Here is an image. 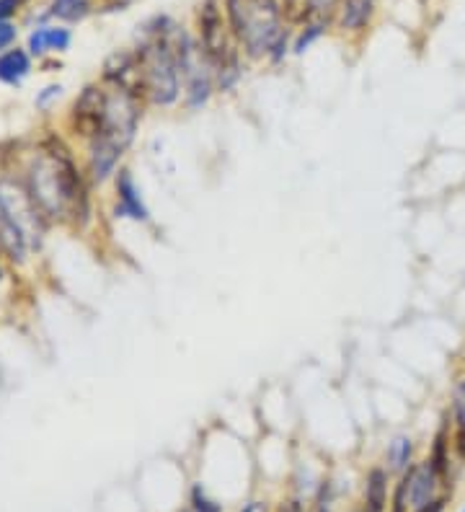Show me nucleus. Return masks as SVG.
Listing matches in <instances>:
<instances>
[{
  "label": "nucleus",
  "instance_id": "obj_1",
  "mask_svg": "<svg viewBox=\"0 0 465 512\" xmlns=\"http://www.w3.org/2000/svg\"><path fill=\"white\" fill-rule=\"evenodd\" d=\"M26 189L31 200L37 202L44 218L65 220L86 215L88 197L83 176L75 169L73 158L57 145V148L42 150L29 166L26 174Z\"/></svg>",
  "mask_w": 465,
  "mask_h": 512
},
{
  "label": "nucleus",
  "instance_id": "obj_2",
  "mask_svg": "<svg viewBox=\"0 0 465 512\" xmlns=\"http://www.w3.org/2000/svg\"><path fill=\"white\" fill-rule=\"evenodd\" d=\"M225 19L251 60L269 57L277 39L287 32L285 19L272 0H225Z\"/></svg>",
  "mask_w": 465,
  "mask_h": 512
},
{
  "label": "nucleus",
  "instance_id": "obj_3",
  "mask_svg": "<svg viewBox=\"0 0 465 512\" xmlns=\"http://www.w3.org/2000/svg\"><path fill=\"white\" fill-rule=\"evenodd\" d=\"M174 32L166 34V37L143 39L135 50L137 57H140V65H143L145 96H148L153 107L161 109L176 107L181 99V91H184V78H181L174 47H171Z\"/></svg>",
  "mask_w": 465,
  "mask_h": 512
},
{
  "label": "nucleus",
  "instance_id": "obj_4",
  "mask_svg": "<svg viewBox=\"0 0 465 512\" xmlns=\"http://www.w3.org/2000/svg\"><path fill=\"white\" fill-rule=\"evenodd\" d=\"M197 29H199V50L207 57L212 70L223 63L233 60L238 52V44L233 32H230L228 19L223 16V8L217 0H205L197 11Z\"/></svg>",
  "mask_w": 465,
  "mask_h": 512
},
{
  "label": "nucleus",
  "instance_id": "obj_5",
  "mask_svg": "<svg viewBox=\"0 0 465 512\" xmlns=\"http://www.w3.org/2000/svg\"><path fill=\"white\" fill-rule=\"evenodd\" d=\"M215 73L207 57L202 55L192 68L184 73V107L189 112H202L215 94Z\"/></svg>",
  "mask_w": 465,
  "mask_h": 512
},
{
  "label": "nucleus",
  "instance_id": "obj_6",
  "mask_svg": "<svg viewBox=\"0 0 465 512\" xmlns=\"http://www.w3.org/2000/svg\"><path fill=\"white\" fill-rule=\"evenodd\" d=\"M114 187H117V207H114V215L117 218L135 220V223H148L150 210L145 205L140 189H137L132 171L119 169L117 176H114Z\"/></svg>",
  "mask_w": 465,
  "mask_h": 512
},
{
  "label": "nucleus",
  "instance_id": "obj_7",
  "mask_svg": "<svg viewBox=\"0 0 465 512\" xmlns=\"http://www.w3.org/2000/svg\"><path fill=\"white\" fill-rule=\"evenodd\" d=\"M124 156V148L114 140L106 138H91L88 140V166H91L93 182H109L112 176H117L119 161Z\"/></svg>",
  "mask_w": 465,
  "mask_h": 512
},
{
  "label": "nucleus",
  "instance_id": "obj_8",
  "mask_svg": "<svg viewBox=\"0 0 465 512\" xmlns=\"http://www.w3.org/2000/svg\"><path fill=\"white\" fill-rule=\"evenodd\" d=\"M440 474L432 469V463L422 461V463H414L409 469V494H411V510L416 507L427 505L429 500L437 497L440 492Z\"/></svg>",
  "mask_w": 465,
  "mask_h": 512
},
{
  "label": "nucleus",
  "instance_id": "obj_9",
  "mask_svg": "<svg viewBox=\"0 0 465 512\" xmlns=\"http://www.w3.org/2000/svg\"><path fill=\"white\" fill-rule=\"evenodd\" d=\"M388 481L391 471L383 466H372L365 476V492H362V512H385L388 510Z\"/></svg>",
  "mask_w": 465,
  "mask_h": 512
},
{
  "label": "nucleus",
  "instance_id": "obj_10",
  "mask_svg": "<svg viewBox=\"0 0 465 512\" xmlns=\"http://www.w3.org/2000/svg\"><path fill=\"white\" fill-rule=\"evenodd\" d=\"M375 0H341L336 8V26L341 32H362L372 21Z\"/></svg>",
  "mask_w": 465,
  "mask_h": 512
},
{
  "label": "nucleus",
  "instance_id": "obj_11",
  "mask_svg": "<svg viewBox=\"0 0 465 512\" xmlns=\"http://www.w3.org/2000/svg\"><path fill=\"white\" fill-rule=\"evenodd\" d=\"M70 32L60 26H42L29 37L31 55H44V52H62L70 47Z\"/></svg>",
  "mask_w": 465,
  "mask_h": 512
},
{
  "label": "nucleus",
  "instance_id": "obj_12",
  "mask_svg": "<svg viewBox=\"0 0 465 512\" xmlns=\"http://www.w3.org/2000/svg\"><path fill=\"white\" fill-rule=\"evenodd\" d=\"M414 466V440L409 435H396L385 448V469L401 476Z\"/></svg>",
  "mask_w": 465,
  "mask_h": 512
},
{
  "label": "nucleus",
  "instance_id": "obj_13",
  "mask_svg": "<svg viewBox=\"0 0 465 512\" xmlns=\"http://www.w3.org/2000/svg\"><path fill=\"white\" fill-rule=\"evenodd\" d=\"M29 70V55H26L24 50H19V47L0 55V81L8 83V86H19L26 75H29Z\"/></svg>",
  "mask_w": 465,
  "mask_h": 512
},
{
  "label": "nucleus",
  "instance_id": "obj_14",
  "mask_svg": "<svg viewBox=\"0 0 465 512\" xmlns=\"http://www.w3.org/2000/svg\"><path fill=\"white\" fill-rule=\"evenodd\" d=\"M215 73V88L220 94H230V91H236L238 83L243 81V60L241 55H236L233 60L223 63L220 68L212 70Z\"/></svg>",
  "mask_w": 465,
  "mask_h": 512
},
{
  "label": "nucleus",
  "instance_id": "obj_15",
  "mask_svg": "<svg viewBox=\"0 0 465 512\" xmlns=\"http://www.w3.org/2000/svg\"><path fill=\"white\" fill-rule=\"evenodd\" d=\"M326 26H329V19H316V21H308V24L303 26V32L295 37V42H292V55H305V52L310 50V44L318 42V39L326 34Z\"/></svg>",
  "mask_w": 465,
  "mask_h": 512
},
{
  "label": "nucleus",
  "instance_id": "obj_16",
  "mask_svg": "<svg viewBox=\"0 0 465 512\" xmlns=\"http://www.w3.org/2000/svg\"><path fill=\"white\" fill-rule=\"evenodd\" d=\"M91 11V0H52V16L62 21H81Z\"/></svg>",
  "mask_w": 465,
  "mask_h": 512
},
{
  "label": "nucleus",
  "instance_id": "obj_17",
  "mask_svg": "<svg viewBox=\"0 0 465 512\" xmlns=\"http://www.w3.org/2000/svg\"><path fill=\"white\" fill-rule=\"evenodd\" d=\"M277 11L282 13V19L292 21V24H308V21H316L310 16L308 6H305V0H272Z\"/></svg>",
  "mask_w": 465,
  "mask_h": 512
},
{
  "label": "nucleus",
  "instance_id": "obj_18",
  "mask_svg": "<svg viewBox=\"0 0 465 512\" xmlns=\"http://www.w3.org/2000/svg\"><path fill=\"white\" fill-rule=\"evenodd\" d=\"M339 497V489H336L334 479L321 481L316 487V505H313V512H334V502Z\"/></svg>",
  "mask_w": 465,
  "mask_h": 512
},
{
  "label": "nucleus",
  "instance_id": "obj_19",
  "mask_svg": "<svg viewBox=\"0 0 465 512\" xmlns=\"http://www.w3.org/2000/svg\"><path fill=\"white\" fill-rule=\"evenodd\" d=\"M189 510L192 512H223V505H220L217 500H212L202 484H194L192 494H189Z\"/></svg>",
  "mask_w": 465,
  "mask_h": 512
},
{
  "label": "nucleus",
  "instance_id": "obj_20",
  "mask_svg": "<svg viewBox=\"0 0 465 512\" xmlns=\"http://www.w3.org/2000/svg\"><path fill=\"white\" fill-rule=\"evenodd\" d=\"M411 510V494H409V471L398 476L396 487L391 497V512H409Z\"/></svg>",
  "mask_w": 465,
  "mask_h": 512
},
{
  "label": "nucleus",
  "instance_id": "obj_21",
  "mask_svg": "<svg viewBox=\"0 0 465 512\" xmlns=\"http://www.w3.org/2000/svg\"><path fill=\"white\" fill-rule=\"evenodd\" d=\"M450 414L455 425H465V375L453 383V399H450Z\"/></svg>",
  "mask_w": 465,
  "mask_h": 512
},
{
  "label": "nucleus",
  "instance_id": "obj_22",
  "mask_svg": "<svg viewBox=\"0 0 465 512\" xmlns=\"http://www.w3.org/2000/svg\"><path fill=\"white\" fill-rule=\"evenodd\" d=\"M339 3L341 0H305V6H308V11L313 19H323V16L334 13L336 8H339Z\"/></svg>",
  "mask_w": 465,
  "mask_h": 512
},
{
  "label": "nucleus",
  "instance_id": "obj_23",
  "mask_svg": "<svg viewBox=\"0 0 465 512\" xmlns=\"http://www.w3.org/2000/svg\"><path fill=\"white\" fill-rule=\"evenodd\" d=\"M287 50H292V44H290V32H285L282 37L277 39V44L272 47V52H269V60H272L274 65L282 63L287 57Z\"/></svg>",
  "mask_w": 465,
  "mask_h": 512
},
{
  "label": "nucleus",
  "instance_id": "obj_24",
  "mask_svg": "<svg viewBox=\"0 0 465 512\" xmlns=\"http://www.w3.org/2000/svg\"><path fill=\"white\" fill-rule=\"evenodd\" d=\"M453 450L460 461H465V425H455V422H453Z\"/></svg>",
  "mask_w": 465,
  "mask_h": 512
},
{
  "label": "nucleus",
  "instance_id": "obj_25",
  "mask_svg": "<svg viewBox=\"0 0 465 512\" xmlns=\"http://www.w3.org/2000/svg\"><path fill=\"white\" fill-rule=\"evenodd\" d=\"M16 42V26L8 24V21H0V50H6Z\"/></svg>",
  "mask_w": 465,
  "mask_h": 512
},
{
  "label": "nucleus",
  "instance_id": "obj_26",
  "mask_svg": "<svg viewBox=\"0 0 465 512\" xmlns=\"http://www.w3.org/2000/svg\"><path fill=\"white\" fill-rule=\"evenodd\" d=\"M447 500H450V494H442V497H434V500H429L427 505L416 507V510H411V512H445Z\"/></svg>",
  "mask_w": 465,
  "mask_h": 512
},
{
  "label": "nucleus",
  "instance_id": "obj_27",
  "mask_svg": "<svg viewBox=\"0 0 465 512\" xmlns=\"http://www.w3.org/2000/svg\"><path fill=\"white\" fill-rule=\"evenodd\" d=\"M24 0H0V21H8L13 13L19 11Z\"/></svg>",
  "mask_w": 465,
  "mask_h": 512
},
{
  "label": "nucleus",
  "instance_id": "obj_28",
  "mask_svg": "<svg viewBox=\"0 0 465 512\" xmlns=\"http://www.w3.org/2000/svg\"><path fill=\"white\" fill-rule=\"evenodd\" d=\"M60 91H62V86L44 88V94H39V99H37V107H47L52 99H57V96H60Z\"/></svg>",
  "mask_w": 465,
  "mask_h": 512
},
{
  "label": "nucleus",
  "instance_id": "obj_29",
  "mask_svg": "<svg viewBox=\"0 0 465 512\" xmlns=\"http://www.w3.org/2000/svg\"><path fill=\"white\" fill-rule=\"evenodd\" d=\"M241 512H267V505H264V502L251 500V502H246V505H243Z\"/></svg>",
  "mask_w": 465,
  "mask_h": 512
},
{
  "label": "nucleus",
  "instance_id": "obj_30",
  "mask_svg": "<svg viewBox=\"0 0 465 512\" xmlns=\"http://www.w3.org/2000/svg\"><path fill=\"white\" fill-rule=\"evenodd\" d=\"M282 512H308V510H305V505L300 500H292L282 507Z\"/></svg>",
  "mask_w": 465,
  "mask_h": 512
},
{
  "label": "nucleus",
  "instance_id": "obj_31",
  "mask_svg": "<svg viewBox=\"0 0 465 512\" xmlns=\"http://www.w3.org/2000/svg\"><path fill=\"white\" fill-rule=\"evenodd\" d=\"M181 512H192V510H189V507H186V510H181Z\"/></svg>",
  "mask_w": 465,
  "mask_h": 512
},
{
  "label": "nucleus",
  "instance_id": "obj_32",
  "mask_svg": "<svg viewBox=\"0 0 465 512\" xmlns=\"http://www.w3.org/2000/svg\"><path fill=\"white\" fill-rule=\"evenodd\" d=\"M460 512H465V507H463V510H460Z\"/></svg>",
  "mask_w": 465,
  "mask_h": 512
},
{
  "label": "nucleus",
  "instance_id": "obj_33",
  "mask_svg": "<svg viewBox=\"0 0 465 512\" xmlns=\"http://www.w3.org/2000/svg\"><path fill=\"white\" fill-rule=\"evenodd\" d=\"M360 512H362V510H360Z\"/></svg>",
  "mask_w": 465,
  "mask_h": 512
}]
</instances>
